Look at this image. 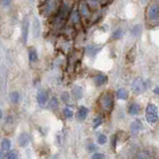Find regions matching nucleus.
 Instances as JSON below:
<instances>
[{
	"mask_svg": "<svg viewBox=\"0 0 159 159\" xmlns=\"http://www.w3.org/2000/svg\"><path fill=\"white\" fill-rule=\"evenodd\" d=\"M148 18L151 21H156L159 18V6L157 4H152L148 8Z\"/></svg>",
	"mask_w": 159,
	"mask_h": 159,
	"instance_id": "nucleus-4",
	"label": "nucleus"
},
{
	"mask_svg": "<svg viewBox=\"0 0 159 159\" xmlns=\"http://www.w3.org/2000/svg\"><path fill=\"white\" fill-rule=\"evenodd\" d=\"M145 118L148 123L153 124L156 123L159 119V114H158V108L155 104H149L146 107V111H145Z\"/></svg>",
	"mask_w": 159,
	"mask_h": 159,
	"instance_id": "nucleus-2",
	"label": "nucleus"
},
{
	"mask_svg": "<svg viewBox=\"0 0 159 159\" xmlns=\"http://www.w3.org/2000/svg\"><path fill=\"white\" fill-rule=\"evenodd\" d=\"M131 89L134 93L142 94L146 91V84L143 81L142 78H136V79L132 82Z\"/></svg>",
	"mask_w": 159,
	"mask_h": 159,
	"instance_id": "nucleus-3",
	"label": "nucleus"
},
{
	"mask_svg": "<svg viewBox=\"0 0 159 159\" xmlns=\"http://www.w3.org/2000/svg\"><path fill=\"white\" fill-rule=\"evenodd\" d=\"M41 32V25H40V21L38 20V18L35 17L34 22H33V33L35 37H38L40 35Z\"/></svg>",
	"mask_w": 159,
	"mask_h": 159,
	"instance_id": "nucleus-11",
	"label": "nucleus"
},
{
	"mask_svg": "<svg viewBox=\"0 0 159 159\" xmlns=\"http://www.w3.org/2000/svg\"><path fill=\"white\" fill-rule=\"evenodd\" d=\"M108 142V137L107 135H104V134H100L98 137V143L101 144V145H104V144H105Z\"/></svg>",
	"mask_w": 159,
	"mask_h": 159,
	"instance_id": "nucleus-20",
	"label": "nucleus"
},
{
	"mask_svg": "<svg viewBox=\"0 0 159 159\" xmlns=\"http://www.w3.org/2000/svg\"><path fill=\"white\" fill-rule=\"evenodd\" d=\"M116 95H118V98L119 100H122V101H125L128 98V91H127L125 89H118V91H116Z\"/></svg>",
	"mask_w": 159,
	"mask_h": 159,
	"instance_id": "nucleus-14",
	"label": "nucleus"
},
{
	"mask_svg": "<svg viewBox=\"0 0 159 159\" xmlns=\"http://www.w3.org/2000/svg\"><path fill=\"white\" fill-rule=\"evenodd\" d=\"M62 100L64 101H68L69 100H70V97H69V94L67 93V91H65L63 94H62Z\"/></svg>",
	"mask_w": 159,
	"mask_h": 159,
	"instance_id": "nucleus-27",
	"label": "nucleus"
},
{
	"mask_svg": "<svg viewBox=\"0 0 159 159\" xmlns=\"http://www.w3.org/2000/svg\"><path fill=\"white\" fill-rule=\"evenodd\" d=\"M6 159H18V154H17L15 151H13V152H10L7 154Z\"/></svg>",
	"mask_w": 159,
	"mask_h": 159,
	"instance_id": "nucleus-25",
	"label": "nucleus"
},
{
	"mask_svg": "<svg viewBox=\"0 0 159 159\" xmlns=\"http://www.w3.org/2000/svg\"><path fill=\"white\" fill-rule=\"evenodd\" d=\"M48 98H49V95H48V93L46 91H39L38 94H37V101L38 104L40 105H45L46 102L48 101Z\"/></svg>",
	"mask_w": 159,
	"mask_h": 159,
	"instance_id": "nucleus-6",
	"label": "nucleus"
},
{
	"mask_svg": "<svg viewBox=\"0 0 159 159\" xmlns=\"http://www.w3.org/2000/svg\"><path fill=\"white\" fill-rule=\"evenodd\" d=\"M108 82V77L104 74H100L94 78V83L97 86H102Z\"/></svg>",
	"mask_w": 159,
	"mask_h": 159,
	"instance_id": "nucleus-10",
	"label": "nucleus"
},
{
	"mask_svg": "<svg viewBox=\"0 0 159 159\" xmlns=\"http://www.w3.org/2000/svg\"><path fill=\"white\" fill-rule=\"evenodd\" d=\"M114 94L111 93H108V91L102 94L101 95L100 100H98L100 108L104 112H111L112 111V108H114Z\"/></svg>",
	"mask_w": 159,
	"mask_h": 159,
	"instance_id": "nucleus-1",
	"label": "nucleus"
},
{
	"mask_svg": "<svg viewBox=\"0 0 159 159\" xmlns=\"http://www.w3.org/2000/svg\"><path fill=\"white\" fill-rule=\"evenodd\" d=\"M88 148H89V151H94L95 149H97V146L94 145V144H89V145H88Z\"/></svg>",
	"mask_w": 159,
	"mask_h": 159,
	"instance_id": "nucleus-29",
	"label": "nucleus"
},
{
	"mask_svg": "<svg viewBox=\"0 0 159 159\" xmlns=\"http://www.w3.org/2000/svg\"><path fill=\"white\" fill-rule=\"evenodd\" d=\"M153 93H154L155 94H158V95H159V86H156V87L154 88Z\"/></svg>",
	"mask_w": 159,
	"mask_h": 159,
	"instance_id": "nucleus-30",
	"label": "nucleus"
},
{
	"mask_svg": "<svg viewBox=\"0 0 159 159\" xmlns=\"http://www.w3.org/2000/svg\"><path fill=\"white\" fill-rule=\"evenodd\" d=\"M29 60H30V62H32V63L36 62L37 60H38L37 51L35 50L34 48H31L30 50H29Z\"/></svg>",
	"mask_w": 159,
	"mask_h": 159,
	"instance_id": "nucleus-16",
	"label": "nucleus"
},
{
	"mask_svg": "<svg viewBox=\"0 0 159 159\" xmlns=\"http://www.w3.org/2000/svg\"><path fill=\"white\" fill-rule=\"evenodd\" d=\"M30 142V136L27 132H22L18 136V143L21 147H26Z\"/></svg>",
	"mask_w": 159,
	"mask_h": 159,
	"instance_id": "nucleus-7",
	"label": "nucleus"
},
{
	"mask_svg": "<svg viewBox=\"0 0 159 159\" xmlns=\"http://www.w3.org/2000/svg\"><path fill=\"white\" fill-rule=\"evenodd\" d=\"M20 100V94L18 91H12L10 94V101H11L13 104H17Z\"/></svg>",
	"mask_w": 159,
	"mask_h": 159,
	"instance_id": "nucleus-18",
	"label": "nucleus"
},
{
	"mask_svg": "<svg viewBox=\"0 0 159 159\" xmlns=\"http://www.w3.org/2000/svg\"><path fill=\"white\" fill-rule=\"evenodd\" d=\"M11 148V141L7 138H4L1 141V151L3 152H8Z\"/></svg>",
	"mask_w": 159,
	"mask_h": 159,
	"instance_id": "nucleus-12",
	"label": "nucleus"
},
{
	"mask_svg": "<svg viewBox=\"0 0 159 159\" xmlns=\"http://www.w3.org/2000/svg\"><path fill=\"white\" fill-rule=\"evenodd\" d=\"M91 159H105V157L102 153H94L93 154V156H91Z\"/></svg>",
	"mask_w": 159,
	"mask_h": 159,
	"instance_id": "nucleus-26",
	"label": "nucleus"
},
{
	"mask_svg": "<svg viewBox=\"0 0 159 159\" xmlns=\"http://www.w3.org/2000/svg\"><path fill=\"white\" fill-rule=\"evenodd\" d=\"M73 94L75 95V98H78V100H80V98H83V90L82 88L80 87H75L73 89Z\"/></svg>",
	"mask_w": 159,
	"mask_h": 159,
	"instance_id": "nucleus-17",
	"label": "nucleus"
},
{
	"mask_svg": "<svg viewBox=\"0 0 159 159\" xmlns=\"http://www.w3.org/2000/svg\"><path fill=\"white\" fill-rule=\"evenodd\" d=\"M88 112H89V111H88V108L86 107H84V105L80 107L79 111H78V114H77L78 119H79L80 121H84L86 118H87V115H88Z\"/></svg>",
	"mask_w": 159,
	"mask_h": 159,
	"instance_id": "nucleus-8",
	"label": "nucleus"
},
{
	"mask_svg": "<svg viewBox=\"0 0 159 159\" xmlns=\"http://www.w3.org/2000/svg\"><path fill=\"white\" fill-rule=\"evenodd\" d=\"M63 114H64V115H65L67 118H71L73 116V114H74L73 111L70 108H64Z\"/></svg>",
	"mask_w": 159,
	"mask_h": 159,
	"instance_id": "nucleus-22",
	"label": "nucleus"
},
{
	"mask_svg": "<svg viewBox=\"0 0 159 159\" xmlns=\"http://www.w3.org/2000/svg\"><path fill=\"white\" fill-rule=\"evenodd\" d=\"M128 112L131 115H137L140 112V105L138 104H130V107L128 108Z\"/></svg>",
	"mask_w": 159,
	"mask_h": 159,
	"instance_id": "nucleus-13",
	"label": "nucleus"
},
{
	"mask_svg": "<svg viewBox=\"0 0 159 159\" xmlns=\"http://www.w3.org/2000/svg\"><path fill=\"white\" fill-rule=\"evenodd\" d=\"M12 0H2V5L4 7H8L10 4H11Z\"/></svg>",
	"mask_w": 159,
	"mask_h": 159,
	"instance_id": "nucleus-28",
	"label": "nucleus"
},
{
	"mask_svg": "<svg viewBox=\"0 0 159 159\" xmlns=\"http://www.w3.org/2000/svg\"><path fill=\"white\" fill-rule=\"evenodd\" d=\"M140 33H141V27H140V25L133 26V28L131 29V34L133 35V36H138Z\"/></svg>",
	"mask_w": 159,
	"mask_h": 159,
	"instance_id": "nucleus-21",
	"label": "nucleus"
},
{
	"mask_svg": "<svg viewBox=\"0 0 159 159\" xmlns=\"http://www.w3.org/2000/svg\"><path fill=\"white\" fill-rule=\"evenodd\" d=\"M30 2H34V0H30Z\"/></svg>",
	"mask_w": 159,
	"mask_h": 159,
	"instance_id": "nucleus-32",
	"label": "nucleus"
},
{
	"mask_svg": "<svg viewBox=\"0 0 159 159\" xmlns=\"http://www.w3.org/2000/svg\"><path fill=\"white\" fill-rule=\"evenodd\" d=\"M121 36H122V31L121 29L114 31V33L112 34V38L114 39H118V38H121Z\"/></svg>",
	"mask_w": 159,
	"mask_h": 159,
	"instance_id": "nucleus-24",
	"label": "nucleus"
},
{
	"mask_svg": "<svg viewBox=\"0 0 159 159\" xmlns=\"http://www.w3.org/2000/svg\"><path fill=\"white\" fill-rule=\"evenodd\" d=\"M142 129V124L139 121H134L131 124H130V130L132 133H138L140 130Z\"/></svg>",
	"mask_w": 159,
	"mask_h": 159,
	"instance_id": "nucleus-9",
	"label": "nucleus"
},
{
	"mask_svg": "<svg viewBox=\"0 0 159 159\" xmlns=\"http://www.w3.org/2000/svg\"><path fill=\"white\" fill-rule=\"evenodd\" d=\"M146 1H147V0H140V2H141V3H145Z\"/></svg>",
	"mask_w": 159,
	"mask_h": 159,
	"instance_id": "nucleus-31",
	"label": "nucleus"
},
{
	"mask_svg": "<svg viewBox=\"0 0 159 159\" xmlns=\"http://www.w3.org/2000/svg\"><path fill=\"white\" fill-rule=\"evenodd\" d=\"M49 107H50L51 109L53 111H55V109H57L58 107H59V104H58V100L56 98H52L51 101H49Z\"/></svg>",
	"mask_w": 159,
	"mask_h": 159,
	"instance_id": "nucleus-19",
	"label": "nucleus"
},
{
	"mask_svg": "<svg viewBox=\"0 0 159 159\" xmlns=\"http://www.w3.org/2000/svg\"><path fill=\"white\" fill-rule=\"evenodd\" d=\"M29 28H30L29 19L25 18L23 20V24H22V40H23L24 44H26L27 41H28V36H29Z\"/></svg>",
	"mask_w": 159,
	"mask_h": 159,
	"instance_id": "nucleus-5",
	"label": "nucleus"
},
{
	"mask_svg": "<svg viewBox=\"0 0 159 159\" xmlns=\"http://www.w3.org/2000/svg\"><path fill=\"white\" fill-rule=\"evenodd\" d=\"M100 49H101L100 47H97V46H94V45H90L87 47V53L91 56H94L98 51H100Z\"/></svg>",
	"mask_w": 159,
	"mask_h": 159,
	"instance_id": "nucleus-15",
	"label": "nucleus"
},
{
	"mask_svg": "<svg viewBox=\"0 0 159 159\" xmlns=\"http://www.w3.org/2000/svg\"><path fill=\"white\" fill-rule=\"evenodd\" d=\"M101 123H102V118H101V116H97V118L94 119V125H93L94 128H98Z\"/></svg>",
	"mask_w": 159,
	"mask_h": 159,
	"instance_id": "nucleus-23",
	"label": "nucleus"
}]
</instances>
